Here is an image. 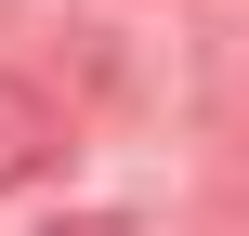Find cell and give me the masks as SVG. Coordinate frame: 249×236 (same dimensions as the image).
<instances>
[{
  "label": "cell",
  "mask_w": 249,
  "mask_h": 236,
  "mask_svg": "<svg viewBox=\"0 0 249 236\" xmlns=\"http://www.w3.org/2000/svg\"><path fill=\"white\" fill-rule=\"evenodd\" d=\"M39 236H131L118 210H66V223H39Z\"/></svg>",
  "instance_id": "7a4b0ae2"
},
{
  "label": "cell",
  "mask_w": 249,
  "mask_h": 236,
  "mask_svg": "<svg viewBox=\"0 0 249 236\" xmlns=\"http://www.w3.org/2000/svg\"><path fill=\"white\" fill-rule=\"evenodd\" d=\"M53 158H66V118H53V92H39V79H0V197H13V184H39Z\"/></svg>",
  "instance_id": "6da1fadb"
}]
</instances>
